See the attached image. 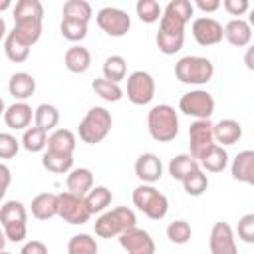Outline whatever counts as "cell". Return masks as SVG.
<instances>
[{
    "label": "cell",
    "instance_id": "cell-3",
    "mask_svg": "<svg viewBox=\"0 0 254 254\" xmlns=\"http://www.w3.org/2000/svg\"><path fill=\"white\" fill-rule=\"evenodd\" d=\"M111 125H113L111 113H109L105 107L95 105V107H91V109L85 113V117L81 119V123H79V127H77V135H79V139H81L83 143H87V145H97V143H101V141L109 135Z\"/></svg>",
    "mask_w": 254,
    "mask_h": 254
},
{
    "label": "cell",
    "instance_id": "cell-37",
    "mask_svg": "<svg viewBox=\"0 0 254 254\" xmlns=\"http://www.w3.org/2000/svg\"><path fill=\"white\" fill-rule=\"evenodd\" d=\"M181 183H183V189H185V192H187L189 196H200V194H204V190L208 189V177L204 175L202 169L192 171V173L187 175Z\"/></svg>",
    "mask_w": 254,
    "mask_h": 254
},
{
    "label": "cell",
    "instance_id": "cell-32",
    "mask_svg": "<svg viewBox=\"0 0 254 254\" xmlns=\"http://www.w3.org/2000/svg\"><path fill=\"white\" fill-rule=\"evenodd\" d=\"M22 147L28 151V153H40L48 147V131H44L42 127L34 125V127H28L22 135Z\"/></svg>",
    "mask_w": 254,
    "mask_h": 254
},
{
    "label": "cell",
    "instance_id": "cell-30",
    "mask_svg": "<svg viewBox=\"0 0 254 254\" xmlns=\"http://www.w3.org/2000/svg\"><path fill=\"white\" fill-rule=\"evenodd\" d=\"M91 89L95 91V95H99L103 101H109V103H115L123 97V89L119 87V83L107 77H95L91 81Z\"/></svg>",
    "mask_w": 254,
    "mask_h": 254
},
{
    "label": "cell",
    "instance_id": "cell-35",
    "mask_svg": "<svg viewBox=\"0 0 254 254\" xmlns=\"http://www.w3.org/2000/svg\"><path fill=\"white\" fill-rule=\"evenodd\" d=\"M62 14L67 20H79V22L89 24V20L93 16V10H91L89 2H85V0H67L64 4V12Z\"/></svg>",
    "mask_w": 254,
    "mask_h": 254
},
{
    "label": "cell",
    "instance_id": "cell-29",
    "mask_svg": "<svg viewBox=\"0 0 254 254\" xmlns=\"http://www.w3.org/2000/svg\"><path fill=\"white\" fill-rule=\"evenodd\" d=\"M60 123V111L52 103H40L34 109V125L42 127L44 131H54Z\"/></svg>",
    "mask_w": 254,
    "mask_h": 254
},
{
    "label": "cell",
    "instance_id": "cell-20",
    "mask_svg": "<svg viewBox=\"0 0 254 254\" xmlns=\"http://www.w3.org/2000/svg\"><path fill=\"white\" fill-rule=\"evenodd\" d=\"M32 216L38 220H50L58 216V194L54 192H42L32 198Z\"/></svg>",
    "mask_w": 254,
    "mask_h": 254
},
{
    "label": "cell",
    "instance_id": "cell-6",
    "mask_svg": "<svg viewBox=\"0 0 254 254\" xmlns=\"http://www.w3.org/2000/svg\"><path fill=\"white\" fill-rule=\"evenodd\" d=\"M133 204L151 220H161L169 212V200L159 192L153 183H143L133 190Z\"/></svg>",
    "mask_w": 254,
    "mask_h": 254
},
{
    "label": "cell",
    "instance_id": "cell-41",
    "mask_svg": "<svg viewBox=\"0 0 254 254\" xmlns=\"http://www.w3.org/2000/svg\"><path fill=\"white\" fill-rule=\"evenodd\" d=\"M60 34L69 42H81L87 36V24L79 20H67L62 18L60 22Z\"/></svg>",
    "mask_w": 254,
    "mask_h": 254
},
{
    "label": "cell",
    "instance_id": "cell-18",
    "mask_svg": "<svg viewBox=\"0 0 254 254\" xmlns=\"http://www.w3.org/2000/svg\"><path fill=\"white\" fill-rule=\"evenodd\" d=\"M224 38L230 46L234 48H244L250 44L252 40V26L248 24V20L242 18H232L226 26H224Z\"/></svg>",
    "mask_w": 254,
    "mask_h": 254
},
{
    "label": "cell",
    "instance_id": "cell-34",
    "mask_svg": "<svg viewBox=\"0 0 254 254\" xmlns=\"http://www.w3.org/2000/svg\"><path fill=\"white\" fill-rule=\"evenodd\" d=\"M4 52H6V58H8L10 62L22 64V62H26L28 56H30V46L22 44L12 32H8L6 38H4Z\"/></svg>",
    "mask_w": 254,
    "mask_h": 254
},
{
    "label": "cell",
    "instance_id": "cell-19",
    "mask_svg": "<svg viewBox=\"0 0 254 254\" xmlns=\"http://www.w3.org/2000/svg\"><path fill=\"white\" fill-rule=\"evenodd\" d=\"M8 91H10V95L14 99L26 101L36 91V79L26 71H16L8 81Z\"/></svg>",
    "mask_w": 254,
    "mask_h": 254
},
{
    "label": "cell",
    "instance_id": "cell-31",
    "mask_svg": "<svg viewBox=\"0 0 254 254\" xmlns=\"http://www.w3.org/2000/svg\"><path fill=\"white\" fill-rule=\"evenodd\" d=\"M85 202H87L91 214H101L111 204V190L103 185H97L85 194Z\"/></svg>",
    "mask_w": 254,
    "mask_h": 254
},
{
    "label": "cell",
    "instance_id": "cell-36",
    "mask_svg": "<svg viewBox=\"0 0 254 254\" xmlns=\"http://www.w3.org/2000/svg\"><path fill=\"white\" fill-rule=\"evenodd\" d=\"M101 71H103V77H107V79L119 83V81L125 79V75H127V64H125V58H123V56H117V54L105 58Z\"/></svg>",
    "mask_w": 254,
    "mask_h": 254
},
{
    "label": "cell",
    "instance_id": "cell-49",
    "mask_svg": "<svg viewBox=\"0 0 254 254\" xmlns=\"http://www.w3.org/2000/svg\"><path fill=\"white\" fill-rule=\"evenodd\" d=\"M220 4H222V0H194V6H196L200 12H204V14L216 12V10L220 8Z\"/></svg>",
    "mask_w": 254,
    "mask_h": 254
},
{
    "label": "cell",
    "instance_id": "cell-48",
    "mask_svg": "<svg viewBox=\"0 0 254 254\" xmlns=\"http://www.w3.org/2000/svg\"><path fill=\"white\" fill-rule=\"evenodd\" d=\"M48 252V246L40 240H30L22 246V254H46Z\"/></svg>",
    "mask_w": 254,
    "mask_h": 254
},
{
    "label": "cell",
    "instance_id": "cell-43",
    "mask_svg": "<svg viewBox=\"0 0 254 254\" xmlns=\"http://www.w3.org/2000/svg\"><path fill=\"white\" fill-rule=\"evenodd\" d=\"M163 12L175 16V18H179L181 22L187 24V22H190V18H192V14H194V6L190 4V0H169L167 8H165Z\"/></svg>",
    "mask_w": 254,
    "mask_h": 254
},
{
    "label": "cell",
    "instance_id": "cell-38",
    "mask_svg": "<svg viewBox=\"0 0 254 254\" xmlns=\"http://www.w3.org/2000/svg\"><path fill=\"white\" fill-rule=\"evenodd\" d=\"M155 42H157L159 52H163L165 56H173V54H177V52L183 48V44H185V34H169V32L159 30Z\"/></svg>",
    "mask_w": 254,
    "mask_h": 254
},
{
    "label": "cell",
    "instance_id": "cell-25",
    "mask_svg": "<svg viewBox=\"0 0 254 254\" xmlns=\"http://www.w3.org/2000/svg\"><path fill=\"white\" fill-rule=\"evenodd\" d=\"M42 165L50 173L64 175V173H69L73 169V155H69V153H58V151H50L48 149L42 155Z\"/></svg>",
    "mask_w": 254,
    "mask_h": 254
},
{
    "label": "cell",
    "instance_id": "cell-47",
    "mask_svg": "<svg viewBox=\"0 0 254 254\" xmlns=\"http://www.w3.org/2000/svg\"><path fill=\"white\" fill-rule=\"evenodd\" d=\"M222 4H224V10L230 16H236V18L248 14V10H250V2L248 0H222Z\"/></svg>",
    "mask_w": 254,
    "mask_h": 254
},
{
    "label": "cell",
    "instance_id": "cell-15",
    "mask_svg": "<svg viewBox=\"0 0 254 254\" xmlns=\"http://www.w3.org/2000/svg\"><path fill=\"white\" fill-rule=\"evenodd\" d=\"M32 117H34L32 107L26 101H18V99L12 105H8L6 111H4L6 127L16 129V131H26L30 127V123H32Z\"/></svg>",
    "mask_w": 254,
    "mask_h": 254
},
{
    "label": "cell",
    "instance_id": "cell-42",
    "mask_svg": "<svg viewBox=\"0 0 254 254\" xmlns=\"http://www.w3.org/2000/svg\"><path fill=\"white\" fill-rule=\"evenodd\" d=\"M190 236H192V228L187 220H173L167 226V238L173 244H185L190 240Z\"/></svg>",
    "mask_w": 254,
    "mask_h": 254
},
{
    "label": "cell",
    "instance_id": "cell-14",
    "mask_svg": "<svg viewBox=\"0 0 254 254\" xmlns=\"http://www.w3.org/2000/svg\"><path fill=\"white\" fill-rule=\"evenodd\" d=\"M208 248L212 254H236V238H234V230L228 222L218 220L214 222L212 230H210V238H208Z\"/></svg>",
    "mask_w": 254,
    "mask_h": 254
},
{
    "label": "cell",
    "instance_id": "cell-52",
    "mask_svg": "<svg viewBox=\"0 0 254 254\" xmlns=\"http://www.w3.org/2000/svg\"><path fill=\"white\" fill-rule=\"evenodd\" d=\"M12 6V0H0V12H6Z\"/></svg>",
    "mask_w": 254,
    "mask_h": 254
},
{
    "label": "cell",
    "instance_id": "cell-45",
    "mask_svg": "<svg viewBox=\"0 0 254 254\" xmlns=\"http://www.w3.org/2000/svg\"><path fill=\"white\" fill-rule=\"evenodd\" d=\"M20 143H22V141H18L14 135H10V133H0V157H2V159H12V157H16L18 151H20Z\"/></svg>",
    "mask_w": 254,
    "mask_h": 254
},
{
    "label": "cell",
    "instance_id": "cell-53",
    "mask_svg": "<svg viewBox=\"0 0 254 254\" xmlns=\"http://www.w3.org/2000/svg\"><path fill=\"white\" fill-rule=\"evenodd\" d=\"M248 24L254 28V8H252V10H248Z\"/></svg>",
    "mask_w": 254,
    "mask_h": 254
},
{
    "label": "cell",
    "instance_id": "cell-24",
    "mask_svg": "<svg viewBox=\"0 0 254 254\" xmlns=\"http://www.w3.org/2000/svg\"><path fill=\"white\" fill-rule=\"evenodd\" d=\"M167 169H169V175L175 181H183L187 175H190L192 171L200 169V161L190 153H181V155H177V157H173L169 161Z\"/></svg>",
    "mask_w": 254,
    "mask_h": 254
},
{
    "label": "cell",
    "instance_id": "cell-1",
    "mask_svg": "<svg viewBox=\"0 0 254 254\" xmlns=\"http://www.w3.org/2000/svg\"><path fill=\"white\" fill-rule=\"evenodd\" d=\"M149 135L159 143H169L179 135V115L173 105L159 103L153 105L147 115Z\"/></svg>",
    "mask_w": 254,
    "mask_h": 254
},
{
    "label": "cell",
    "instance_id": "cell-39",
    "mask_svg": "<svg viewBox=\"0 0 254 254\" xmlns=\"http://www.w3.org/2000/svg\"><path fill=\"white\" fill-rule=\"evenodd\" d=\"M67 252L69 254H95L97 252V242L87 232L73 234L67 242Z\"/></svg>",
    "mask_w": 254,
    "mask_h": 254
},
{
    "label": "cell",
    "instance_id": "cell-12",
    "mask_svg": "<svg viewBox=\"0 0 254 254\" xmlns=\"http://www.w3.org/2000/svg\"><path fill=\"white\" fill-rule=\"evenodd\" d=\"M119 246L123 250H127L129 254H153L155 252V242L151 238V234L143 228H139L137 224L123 230L119 236Z\"/></svg>",
    "mask_w": 254,
    "mask_h": 254
},
{
    "label": "cell",
    "instance_id": "cell-46",
    "mask_svg": "<svg viewBox=\"0 0 254 254\" xmlns=\"http://www.w3.org/2000/svg\"><path fill=\"white\" fill-rule=\"evenodd\" d=\"M185 26H187L185 22H181L179 18H175L167 12H163V16L159 20V30L169 32V34H185Z\"/></svg>",
    "mask_w": 254,
    "mask_h": 254
},
{
    "label": "cell",
    "instance_id": "cell-2",
    "mask_svg": "<svg viewBox=\"0 0 254 254\" xmlns=\"http://www.w3.org/2000/svg\"><path fill=\"white\" fill-rule=\"evenodd\" d=\"M175 75L187 85H204L214 75V64L202 56H183L175 64Z\"/></svg>",
    "mask_w": 254,
    "mask_h": 254
},
{
    "label": "cell",
    "instance_id": "cell-13",
    "mask_svg": "<svg viewBox=\"0 0 254 254\" xmlns=\"http://www.w3.org/2000/svg\"><path fill=\"white\" fill-rule=\"evenodd\" d=\"M192 36L198 46H216L224 38V28L218 20L202 16L192 20Z\"/></svg>",
    "mask_w": 254,
    "mask_h": 254
},
{
    "label": "cell",
    "instance_id": "cell-8",
    "mask_svg": "<svg viewBox=\"0 0 254 254\" xmlns=\"http://www.w3.org/2000/svg\"><path fill=\"white\" fill-rule=\"evenodd\" d=\"M179 111L194 119H210L214 113V97L206 89H190L181 95Z\"/></svg>",
    "mask_w": 254,
    "mask_h": 254
},
{
    "label": "cell",
    "instance_id": "cell-9",
    "mask_svg": "<svg viewBox=\"0 0 254 254\" xmlns=\"http://www.w3.org/2000/svg\"><path fill=\"white\" fill-rule=\"evenodd\" d=\"M155 97V79L149 71L137 69L127 77V99L133 105H147Z\"/></svg>",
    "mask_w": 254,
    "mask_h": 254
},
{
    "label": "cell",
    "instance_id": "cell-4",
    "mask_svg": "<svg viewBox=\"0 0 254 254\" xmlns=\"http://www.w3.org/2000/svg\"><path fill=\"white\" fill-rule=\"evenodd\" d=\"M4 236L10 242H22L28 234V210L20 200H6L0 208Z\"/></svg>",
    "mask_w": 254,
    "mask_h": 254
},
{
    "label": "cell",
    "instance_id": "cell-23",
    "mask_svg": "<svg viewBox=\"0 0 254 254\" xmlns=\"http://www.w3.org/2000/svg\"><path fill=\"white\" fill-rule=\"evenodd\" d=\"M64 64L71 73H85L91 65V54L83 46H71L64 56Z\"/></svg>",
    "mask_w": 254,
    "mask_h": 254
},
{
    "label": "cell",
    "instance_id": "cell-21",
    "mask_svg": "<svg viewBox=\"0 0 254 254\" xmlns=\"http://www.w3.org/2000/svg\"><path fill=\"white\" fill-rule=\"evenodd\" d=\"M242 137V125L236 119H220L214 123V139L218 145H234Z\"/></svg>",
    "mask_w": 254,
    "mask_h": 254
},
{
    "label": "cell",
    "instance_id": "cell-33",
    "mask_svg": "<svg viewBox=\"0 0 254 254\" xmlns=\"http://www.w3.org/2000/svg\"><path fill=\"white\" fill-rule=\"evenodd\" d=\"M44 20V6L40 0H18L14 8V22Z\"/></svg>",
    "mask_w": 254,
    "mask_h": 254
},
{
    "label": "cell",
    "instance_id": "cell-44",
    "mask_svg": "<svg viewBox=\"0 0 254 254\" xmlns=\"http://www.w3.org/2000/svg\"><path fill=\"white\" fill-rule=\"evenodd\" d=\"M236 232H238V238L246 244H254V212H248V214H242L238 224H236Z\"/></svg>",
    "mask_w": 254,
    "mask_h": 254
},
{
    "label": "cell",
    "instance_id": "cell-27",
    "mask_svg": "<svg viewBox=\"0 0 254 254\" xmlns=\"http://www.w3.org/2000/svg\"><path fill=\"white\" fill-rule=\"evenodd\" d=\"M198 161H200V167L204 171H208V173H220L228 165V153L222 149V145L214 143Z\"/></svg>",
    "mask_w": 254,
    "mask_h": 254
},
{
    "label": "cell",
    "instance_id": "cell-40",
    "mask_svg": "<svg viewBox=\"0 0 254 254\" xmlns=\"http://www.w3.org/2000/svg\"><path fill=\"white\" fill-rule=\"evenodd\" d=\"M135 12H137L139 20L145 22V24H155L163 16V10H161V6H159L157 0H137Z\"/></svg>",
    "mask_w": 254,
    "mask_h": 254
},
{
    "label": "cell",
    "instance_id": "cell-7",
    "mask_svg": "<svg viewBox=\"0 0 254 254\" xmlns=\"http://www.w3.org/2000/svg\"><path fill=\"white\" fill-rule=\"evenodd\" d=\"M58 216L67 224H85L93 214L85 202V196L65 190L58 194Z\"/></svg>",
    "mask_w": 254,
    "mask_h": 254
},
{
    "label": "cell",
    "instance_id": "cell-16",
    "mask_svg": "<svg viewBox=\"0 0 254 254\" xmlns=\"http://www.w3.org/2000/svg\"><path fill=\"white\" fill-rule=\"evenodd\" d=\"M135 175L143 183H157L163 177V163L155 153H143L135 161Z\"/></svg>",
    "mask_w": 254,
    "mask_h": 254
},
{
    "label": "cell",
    "instance_id": "cell-26",
    "mask_svg": "<svg viewBox=\"0 0 254 254\" xmlns=\"http://www.w3.org/2000/svg\"><path fill=\"white\" fill-rule=\"evenodd\" d=\"M12 34L26 46H34L40 36H42V20H24V22H14Z\"/></svg>",
    "mask_w": 254,
    "mask_h": 254
},
{
    "label": "cell",
    "instance_id": "cell-28",
    "mask_svg": "<svg viewBox=\"0 0 254 254\" xmlns=\"http://www.w3.org/2000/svg\"><path fill=\"white\" fill-rule=\"evenodd\" d=\"M75 135L69 129H54L48 135V149L50 151H58V153H69L73 155L75 151Z\"/></svg>",
    "mask_w": 254,
    "mask_h": 254
},
{
    "label": "cell",
    "instance_id": "cell-22",
    "mask_svg": "<svg viewBox=\"0 0 254 254\" xmlns=\"http://www.w3.org/2000/svg\"><path fill=\"white\" fill-rule=\"evenodd\" d=\"M65 185H67V190H71V192H75V194L85 196V194L93 189V173H91L87 167L71 169V171L67 173Z\"/></svg>",
    "mask_w": 254,
    "mask_h": 254
},
{
    "label": "cell",
    "instance_id": "cell-11",
    "mask_svg": "<svg viewBox=\"0 0 254 254\" xmlns=\"http://www.w3.org/2000/svg\"><path fill=\"white\" fill-rule=\"evenodd\" d=\"M189 141H190V155L200 159L214 143V123L210 119H194L189 127Z\"/></svg>",
    "mask_w": 254,
    "mask_h": 254
},
{
    "label": "cell",
    "instance_id": "cell-17",
    "mask_svg": "<svg viewBox=\"0 0 254 254\" xmlns=\"http://www.w3.org/2000/svg\"><path fill=\"white\" fill-rule=\"evenodd\" d=\"M230 175H232L234 181H240V183H246V185L254 187V151H250V149L240 151L232 159Z\"/></svg>",
    "mask_w": 254,
    "mask_h": 254
},
{
    "label": "cell",
    "instance_id": "cell-51",
    "mask_svg": "<svg viewBox=\"0 0 254 254\" xmlns=\"http://www.w3.org/2000/svg\"><path fill=\"white\" fill-rule=\"evenodd\" d=\"M0 173H2V190H0V194H4L6 190H8V185H10V169H8V165H4L2 163V167H0Z\"/></svg>",
    "mask_w": 254,
    "mask_h": 254
},
{
    "label": "cell",
    "instance_id": "cell-10",
    "mask_svg": "<svg viewBox=\"0 0 254 254\" xmlns=\"http://www.w3.org/2000/svg\"><path fill=\"white\" fill-rule=\"evenodd\" d=\"M97 26L111 38H121L131 30V16L119 8L105 6L95 14Z\"/></svg>",
    "mask_w": 254,
    "mask_h": 254
},
{
    "label": "cell",
    "instance_id": "cell-5",
    "mask_svg": "<svg viewBox=\"0 0 254 254\" xmlns=\"http://www.w3.org/2000/svg\"><path fill=\"white\" fill-rule=\"evenodd\" d=\"M137 224V214L127 206H115L113 210H105L95 220L93 228L99 238H113L119 236L123 230Z\"/></svg>",
    "mask_w": 254,
    "mask_h": 254
},
{
    "label": "cell",
    "instance_id": "cell-50",
    "mask_svg": "<svg viewBox=\"0 0 254 254\" xmlns=\"http://www.w3.org/2000/svg\"><path fill=\"white\" fill-rule=\"evenodd\" d=\"M244 65H246V69L254 71V44L248 46L246 52H244Z\"/></svg>",
    "mask_w": 254,
    "mask_h": 254
}]
</instances>
